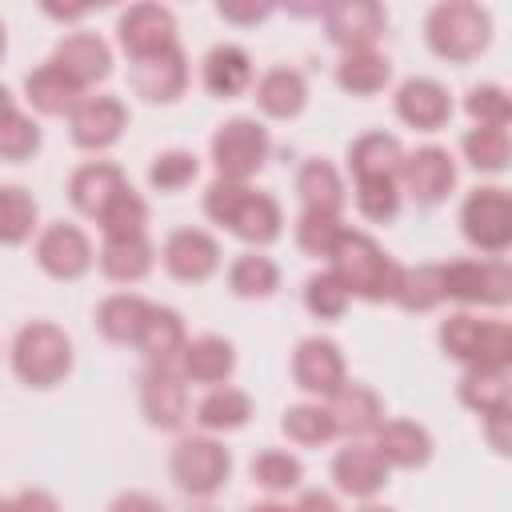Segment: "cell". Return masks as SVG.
<instances>
[{
	"label": "cell",
	"instance_id": "obj_1",
	"mask_svg": "<svg viewBox=\"0 0 512 512\" xmlns=\"http://www.w3.org/2000/svg\"><path fill=\"white\" fill-rule=\"evenodd\" d=\"M16 372L28 384L48 388L52 380H60V372H68V340L48 324L28 328L16 344Z\"/></svg>",
	"mask_w": 512,
	"mask_h": 512
},
{
	"label": "cell",
	"instance_id": "obj_2",
	"mask_svg": "<svg viewBox=\"0 0 512 512\" xmlns=\"http://www.w3.org/2000/svg\"><path fill=\"white\" fill-rule=\"evenodd\" d=\"M336 260L344 268V280H340L344 288H352L360 296H372V300L392 292V284H388L392 268H388V260L380 256V248L368 236H344L340 248H336Z\"/></svg>",
	"mask_w": 512,
	"mask_h": 512
},
{
	"label": "cell",
	"instance_id": "obj_3",
	"mask_svg": "<svg viewBox=\"0 0 512 512\" xmlns=\"http://www.w3.org/2000/svg\"><path fill=\"white\" fill-rule=\"evenodd\" d=\"M172 472H176L180 488H188V492H212L228 476V452L216 448L212 440H188V444L176 448Z\"/></svg>",
	"mask_w": 512,
	"mask_h": 512
},
{
	"label": "cell",
	"instance_id": "obj_4",
	"mask_svg": "<svg viewBox=\"0 0 512 512\" xmlns=\"http://www.w3.org/2000/svg\"><path fill=\"white\" fill-rule=\"evenodd\" d=\"M216 164L228 172V176H244L252 168H260L264 160V132L248 120H232L220 136H216Z\"/></svg>",
	"mask_w": 512,
	"mask_h": 512
},
{
	"label": "cell",
	"instance_id": "obj_5",
	"mask_svg": "<svg viewBox=\"0 0 512 512\" xmlns=\"http://www.w3.org/2000/svg\"><path fill=\"white\" fill-rule=\"evenodd\" d=\"M340 376H344V364H340V352L328 344V340H304L300 352H296V380L312 392H336L340 388Z\"/></svg>",
	"mask_w": 512,
	"mask_h": 512
},
{
	"label": "cell",
	"instance_id": "obj_6",
	"mask_svg": "<svg viewBox=\"0 0 512 512\" xmlns=\"http://www.w3.org/2000/svg\"><path fill=\"white\" fill-rule=\"evenodd\" d=\"M168 268L180 280H204L216 268V244L204 232H176L168 240Z\"/></svg>",
	"mask_w": 512,
	"mask_h": 512
},
{
	"label": "cell",
	"instance_id": "obj_7",
	"mask_svg": "<svg viewBox=\"0 0 512 512\" xmlns=\"http://www.w3.org/2000/svg\"><path fill=\"white\" fill-rule=\"evenodd\" d=\"M40 264L56 276H80L88 268V240L76 228H52L40 240Z\"/></svg>",
	"mask_w": 512,
	"mask_h": 512
},
{
	"label": "cell",
	"instance_id": "obj_8",
	"mask_svg": "<svg viewBox=\"0 0 512 512\" xmlns=\"http://www.w3.org/2000/svg\"><path fill=\"white\" fill-rule=\"evenodd\" d=\"M72 128H76V140L88 144V148H92V144H112V140L120 136V128H124V112H120L116 100L96 96V100L80 104Z\"/></svg>",
	"mask_w": 512,
	"mask_h": 512
},
{
	"label": "cell",
	"instance_id": "obj_9",
	"mask_svg": "<svg viewBox=\"0 0 512 512\" xmlns=\"http://www.w3.org/2000/svg\"><path fill=\"white\" fill-rule=\"evenodd\" d=\"M72 192H76V204L84 208V212H108L128 188H124V180H120V172L116 168H108V164H96V168H84L80 176H76V184H72Z\"/></svg>",
	"mask_w": 512,
	"mask_h": 512
},
{
	"label": "cell",
	"instance_id": "obj_10",
	"mask_svg": "<svg viewBox=\"0 0 512 512\" xmlns=\"http://www.w3.org/2000/svg\"><path fill=\"white\" fill-rule=\"evenodd\" d=\"M120 32H124V44L136 56H148V52H160V48L172 44V20L156 8H136L132 16H124Z\"/></svg>",
	"mask_w": 512,
	"mask_h": 512
},
{
	"label": "cell",
	"instance_id": "obj_11",
	"mask_svg": "<svg viewBox=\"0 0 512 512\" xmlns=\"http://www.w3.org/2000/svg\"><path fill=\"white\" fill-rule=\"evenodd\" d=\"M336 480H340L344 492L368 496V492H376L384 484V456H376L368 448H348L336 460Z\"/></svg>",
	"mask_w": 512,
	"mask_h": 512
},
{
	"label": "cell",
	"instance_id": "obj_12",
	"mask_svg": "<svg viewBox=\"0 0 512 512\" xmlns=\"http://www.w3.org/2000/svg\"><path fill=\"white\" fill-rule=\"evenodd\" d=\"M224 224H232V228H236L240 236H248V240H272V236H276V224H280V212H276V204H272L268 196L244 192Z\"/></svg>",
	"mask_w": 512,
	"mask_h": 512
},
{
	"label": "cell",
	"instance_id": "obj_13",
	"mask_svg": "<svg viewBox=\"0 0 512 512\" xmlns=\"http://www.w3.org/2000/svg\"><path fill=\"white\" fill-rule=\"evenodd\" d=\"M448 184H452V164H448L444 152L428 148V152L412 156V164H408V188H412V196H420V200H440Z\"/></svg>",
	"mask_w": 512,
	"mask_h": 512
},
{
	"label": "cell",
	"instance_id": "obj_14",
	"mask_svg": "<svg viewBox=\"0 0 512 512\" xmlns=\"http://www.w3.org/2000/svg\"><path fill=\"white\" fill-rule=\"evenodd\" d=\"M148 316H152V308H148L144 300H136V296H116V300H108V304L100 308V328H104L112 340H132V336L144 332Z\"/></svg>",
	"mask_w": 512,
	"mask_h": 512
},
{
	"label": "cell",
	"instance_id": "obj_15",
	"mask_svg": "<svg viewBox=\"0 0 512 512\" xmlns=\"http://www.w3.org/2000/svg\"><path fill=\"white\" fill-rule=\"evenodd\" d=\"M60 72L72 76V80H76V76H80V80L104 76V72H108V52H104V44L92 40V36L68 40V44L60 48Z\"/></svg>",
	"mask_w": 512,
	"mask_h": 512
},
{
	"label": "cell",
	"instance_id": "obj_16",
	"mask_svg": "<svg viewBox=\"0 0 512 512\" xmlns=\"http://www.w3.org/2000/svg\"><path fill=\"white\" fill-rule=\"evenodd\" d=\"M148 264H152V256H148V244L140 236H120L104 248V272L116 280H136L148 272Z\"/></svg>",
	"mask_w": 512,
	"mask_h": 512
},
{
	"label": "cell",
	"instance_id": "obj_17",
	"mask_svg": "<svg viewBox=\"0 0 512 512\" xmlns=\"http://www.w3.org/2000/svg\"><path fill=\"white\" fill-rule=\"evenodd\" d=\"M184 364H188V376H196V380H220L232 368V348L224 340H216V336H204V340H196L188 348Z\"/></svg>",
	"mask_w": 512,
	"mask_h": 512
},
{
	"label": "cell",
	"instance_id": "obj_18",
	"mask_svg": "<svg viewBox=\"0 0 512 512\" xmlns=\"http://www.w3.org/2000/svg\"><path fill=\"white\" fill-rule=\"evenodd\" d=\"M144 408H148V416L156 424L176 428L184 420V392H180V384H172L168 376H152L148 388H144Z\"/></svg>",
	"mask_w": 512,
	"mask_h": 512
},
{
	"label": "cell",
	"instance_id": "obj_19",
	"mask_svg": "<svg viewBox=\"0 0 512 512\" xmlns=\"http://www.w3.org/2000/svg\"><path fill=\"white\" fill-rule=\"evenodd\" d=\"M380 456H388L396 464H420L428 456V436L412 424H388L380 432Z\"/></svg>",
	"mask_w": 512,
	"mask_h": 512
},
{
	"label": "cell",
	"instance_id": "obj_20",
	"mask_svg": "<svg viewBox=\"0 0 512 512\" xmlns=\"http://www.w3.org/2000/svg\"><path fill=\"white\" fill-rule=\"evenodd\" d=\"M400 112H404V120H416V124H440L444 120V112H448V100L440 96V88L436 84H408L404 92H400Z\"/></svg>",
	"mask_w": 512,
	"mask_h": 512
},
{
	"label": "cell",
	"instance_id": "obj_21",
	"mask_svg": "<svg viewBox=\"0 0 512 512\" xmlns=\"http://www.w3.org/2000/svg\"><path fill=\"white\" fill-rule=\"evenodd\" d=\"M204 80H208L212 92H224V96L236 92V88L248 80V60H244V52H236V48H216V52L208 56Z\"/></svg>",
	"mask_w": 512,
	"mask_h": 512
},
{
	"label": "cell",
	"instance_id": "obj_22",
	"mask_svg": "<svg viewBox=\"0 0 512 512\" xmlns=\"http://www.w3.org/2000/svg\"><path fill=\"white\" fill-rule=\"evenodd\" d=\"M28 92H32V100H36L44 112H64V108L72 104V96H76V84H72V76H64L60 68H44V72H36V76L28 80Z\"/></svg>",
	"mask_w": 512,
	"mask_h": 512
},
{
	"label": "cell",
	"instance_id": "obj_23",
	"mask_svg": "<svg viewBox=\"0 0 512 512\" xmlns=\"http://www.w3.org/2000/svg\"><path fill=\"white\" fill-rule=\"evenodd\" d=\"M260 104L272 112V116H288L304 104V84L296 72H272L264 84H260Z\"/></svg>",
	"mask_w": 512,
	"mask_h": 512
},
{
	"label": "cell",
	"instance_id": "obj_24",
	"mask_svg": "<svg viewBox=\"0 0 512 512\" xmlns=\"http://www.w3.org/2000/svg\"><path fill=\"white\" fill-rule=\"evenodd\" d=\"M300 192L312 204V212H324V216L340 204V188H336V176H332L328 164H308L304 176H300Z\"/></svg>",
	"mask_w": 512,
	"mask_h": 512
},
{
	"label": "cell",
	"instance_id": "obj_25",
	"mask_svg": "<svg viewBox=\"0 0 512 512\" xmlns=\"http://www.w3.org/2000/svg\"><path fill=\"white\" fill-rule=\"evenodd\" d=\"M356 168L364 180H388V168L396 164V140H384V136H368L356 144Z\"/></svg>",
	"mask_w": 512,
	"mask_h": 512
},
{
	"label": "cell",
	"instance_id": "obj_26",
	"mask_svg": "<svg viewBox=\"0 0 512 512\" xmlns=\"http://www.w3.org/2000/svg\"><path fill=\"white\" fill-rule=\"evenodd\" d=\"M376 412H380L376 396H372V392H364V388H352V392H344L340 408L332 412V424H336V428L364 432V428H372V424H376Z\"/></svg>",
	"mask_w": 512,
	"mask_h": 512
},
{
	"label": "cell",
	"instance_id": "obj_27",
	"mask_svg": "<svg viewBox=\"0 0 512 512\" xmlns=\"http://www.w3.org/2000/svg\"><path fill=\"white\" fill-rule=\"evenodd\" d=\"M232 288L240 296H268L276 288V268L264 260V256H244L236 268H232Z\"/></svg>",
	"mask_w": 512,
	"mask_h": 512
},
{
	"label": "cell",
	"instance_id": "obj_28",
	"mask_svg": "<svg viewBox=\"0 0 512 512\" xmlns=\"http://www.w3.org/2000/svg\"><path fill=\"white\" fill-rule=\"evenodd\" d=\"M200 420L208 428H236L248 420V400L240 392H216L200 404Z\"/></svg>",
	"mask_w": 512,
	"mask_h": 512
},
{
	"label": "cell",
	"instance_id": "obj_29",
	"mask_svg": "<svg viewBox=\"0 0 512 512\" xmlns=\"http://www.w3.org/2000/svg\"><path fill=\"white\" fill-rule=\"evenodd\" d=\"M284 432H288L292 440L316 444V440L332 436L336 424H332V412H320V408H292V412L284 416Z\"/></svg>",
	"mask_w": 512,
	"mask_h": 512
},
{
	"label": "cell",
	"instance_id": "obj_30",
	"mask_svg": "<svg viewBox=\"0 0 512 512\" xmlns=\"http://www.w3.org/2000/svg\"><path fill=\"white\" fill-rule=\"evenodd\" d=\"M384 80H388V64L376 56H356V60H344V68H340V84L352 92H372Z\"/></svg>",
	"mask_w": 512,
	"mask_h": 512
},
{
	"label": "cell",
	"instance_id": "obj_31",
	"mask_svg": "<svg viewBox=\"0 0 512 512\" xmlns=\"http://www.w3.org/2000/svg\"><path fill=\"white\" fill-rule=\"evenodd\" d=\"M32 224V204L16 188H0V240H20Z\"/></svg>",
	"mask_w": 512,
	"mask_h": 512
},
{
	"label": "cell",
	"instance_id": "obj_32",
	"mask_svg": "<svg viewBox=\"0 0 512 512\" xmlns=\"http://www.w3.org/2000/svg\"><path fill=\"white\" fill-rule=\"evenodd\" d=\"M252 476L264 484V488H292L296 476H300V464L284 452H264L260 460H252Z\"/></svg>",
	"mask_w": 512,
	"mask_h": 512
},
{
	"label": "cell",
	"instance_id": "obj_33",
	"mask_svg": "<svg viewBox=\"0 0 512 512\" xmlns=\"http://www.w3.org/2000/svg\"><path fill=\"white\" fill-rule=\"evenodd\" d=\"M140 336H144L148 356H168V352L180 344V320H176L172 312H152Z\"/></svg>",
	"mask_w": 512,
	"mask_h": 512
},
{
	"label": "cell",
	"instance_id": "obj_34",
	"mask_svg": "<svg viewBox=\"0 0 512 512\" xmlns=\"http://www.w3.org/2000/svg\"><path fill=\"white\" fill-rule=\"evenodd\" d=\"M36 128L24 120V116H16V112H8L4 120H0V152L4 156H12V160H20V156H28L32 148H36Z\"/></svg>",
	"mask_w": 512,
	"mask_h": 512
},
{
	"label": "cell",
	"instance_id": "obj_35",
	"mask_svg": "<svg viewBox=\"0 0 512 512\" xmlns=\"http://www.w3.org/2000/svg\"><path fill=\"white\" fill-rule=\"evenodd\" d=\"M140 224H144V204H140L136 196H128V192L104 212V228L112 232V240H120V236H136Z\"/></svg>",
	"mask_w": 512,
	"mask_h": 512
},
{
	"label": "cell",
	"instance_id": "obj_36",
	"mask_svg": "<svg viewBox=\"0 0 512 512\" xmlns=\"http://www.w3.org/2000/svg\"><path fill=\"white\" fill-rule=\"evenodd\" d=\"M348 300V288L336 280V276H312L308 280V308L320 312V316H340Z\"/></svg>",
	"mask_w": 512,
	"mask_h": 512
},
{
	"label": "cell",
	"instance_id": "obj_37",
	"mask_svg": "<svg viewBox=\"0 0 512 512\" xmlns=\"http://www.w3.org/2000/svg\"><path fill=\"white\" fill-rule=\"evenodd\" d=\"M148 68H156V80H152V84H140V92H144L148 100H172V92H176L180 80H184L180 60H176V56H168V60H148Z\"/></svg>",
	"mask_w": 512,
	"mask_h": 512
},
{
	"label": "cell",
	"instance_id": "obj_38",
	"mask_svg": "<svg viewBox=\"0 0 512 512\" xmlns=\"http://www.w3.org/2000/svg\"><path fill=\"white\" fill-rule=\"evenodd\" d=\"M196 176V160L184 156V152H172V156H160V164L152 168V184L156 188H180L184 180Z\"/></svg>",
	"mask_w": 512,
	"mask_h": 512
},
{
	"label": "cell",
	"instance_id": "obj_39",
	"mask_svg": "<svg viewBox=\"0 0 512 512\" xmlns=\"http://www.w3.org/2000/svg\"><path fill=\"white\" fill-rule=\"evenodd\" d=\"M360 208H364L368 216H392V212H396V192H392V184H388V180H364V188H360Z\"/></svg>",
	"mask_w": 512,
	"mask_h": 512
},
{
	"label": "cell",
	"instance_id": "obj_40",
	"mask_svg": "<svg viewBox=\"0 0 512 512\" xmlns=\"http://www.w3.org/2000/svg\"><path fill=\"white\" fill-rule=\"evenodd\" d=\"M332 236H336V220L324 216V212H308V220H304V228H300V244H304V248H320V244L328 248Z\"/></svg>",
	"mask_w": 512,
	"mask_h": 512
},
{
	"label": "cell",
	"instance_id": "obj_41",
	"mask_svg": "<svg viewBox=\"0 0 512 512\" xmlns=\"http://www.w3.org/2000/svg\"><path fill=\"white\" fill-rule=\"evenodd\" d=\"M12 512H56V504L44 496V492H28V496H20L16 500V508Z\"/></svg>",
	"mask_w": 512,
	"mask_h": 512
},
{
	"label": "cell",
	"instance_id": "obj_42",
	"mask_svg": "<svg viewBox=\"0 0 512 512\" xmlns=\"http://www.w3.org/2000/svg\"><path fill=\"white\" fill-rule=\"evenodd\" d=\"M112 512H160L148 496H124V500H116V508Z\"/></svg>",
	"mask_w": 512,
	"mask_h": 512
},
{
	"label": "cell",
	"instance_id": "obj_43",
	"mask_svg": "<svg viewBox=\"0 0 512 512\" xmlns=\"http://www.w3.org/2000/svg\"><path fill=\"white\" fill-rule=\"evenodd\" d=\"M296 512H336V504L328 500V496H320V492H308L304 500H300V508Z\"/></svg>",
	"mask_w": 512,
	"mask_h": 512
},
{
	"label": "cell",
	"instance_id": "obj_44",
	"mask_svg": "<svg viewBox=\"0 0 512 512\" xmlns=\"http://www.w3.org/2000/svg\"><path fill=\"white\" fill-rule=\"evenodd\" d=\"M8 112H12V100H8V92H4V88H0V120H4V116H8Z\"/></svg>",
	"mask_w": 512,
	"mask_h": 512
},
{
	"label": "cell",
	"instance_id": "obj_45",
	"mask_svg": "<svg viewBox=\"0 0 512 512\" xmlns=\"http://www.w3.org/2000/svg\"><path fill=\"white\" fill-rule=\"evenodd\" d=\"M252 512H284V508H272V504H264V508H252Z\"/></svg>",
	"mask_w": 512,
	"mask_h": 512
},
{
	"label": "cell",
	"instance_id": "obj_46",
	"mask_svg": "<svg viewBox=\"0 0 512 512\" xmlns=\"http://www.w3.org/2000/svg\"><path fill=\"white\" fill-rule=\"evenodd\" d=\"M0 512H12V508H8V504H0Z\"/></svg>",
	"mask_w": 512,
	"mask_h": 512
},
{
	"label": "cell",
	"instance_id": "obj_47",
	"mask_svg": "<svg viewBox=\"0 0 512 512\" xmlns=\"http://www.w3.org/2000/svg\"><path fill=\"white\" fill-rule=\"evenodd\" d=\"M364 512H384V508H364Z\"/></svg>",
	"mask_w": 512,
	"mask_h": 512
},
{
	"label": "cell",
	"instance_id": "obj_48",
	"mask_svg": "<svg viewBox=\"0 0 512 512\" xmlns=\"http://www.w3.org/2000/svg\"><path fill=\"white\" fill-rule=\"evenodd\" d=\"M0 48H4V36H0Z\"/></svg>",
	"mask_w": 512,
	"mask_h": 512
}]
</instances>
